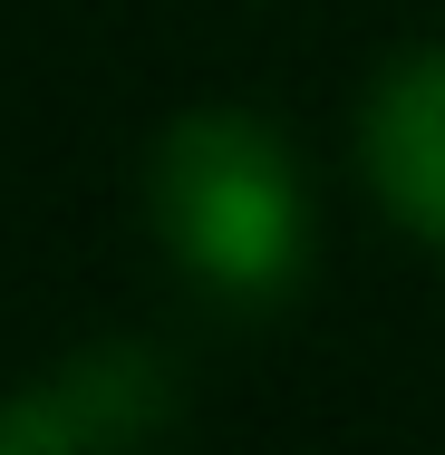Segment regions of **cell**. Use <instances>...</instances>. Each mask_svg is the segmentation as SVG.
I'll use <instances>...</instances> for the list:
<instances>
[{
	"label": "cell",
	"mask_w": 445,
	"mask_h": 455,
	"mask_svg": "<svg viewBox=\"0 0 445 455\" xmlns=\"http://www.w3.org/2000/svg\"><path fill=\"white\" fill-rule=\"evenodd\" d=\"M146 213L165 233L184 272L242 310L281 300L300 262H310V233H300V165L281 146L271 116L242 107H194L155 136V165H146Z\"/></svg>",
	"instance_id": "6da1fadb"
},
{
	"label": "cell",
	"mask_w": 445,
	"mask_h": 455,
	"mask_svg": "<svg viewBox=\"0 0 445 455\" xmlns=\"http://www.w3.org/2000/svg\"><path fill=\"white\" fill-rule=\"evenodd\" d=\"M175 359L136 339L68 349L0 397V455H78V446H146L175 427Z\"/></svg>",
	"instance_id": "7a4b0ae2"
},
{
	"label": "cell",
	"mask_w": 445,
	"mask_h": 455,
	"mask_svg": "<svg viewBox=\"0 0 445 455\" xmlns=\"http://www.w3.org/2000/svg\"><path fill=\"white\" fill-rule=\"evenodd\" d=\"M358 156H368L377 204H387L417 243L445 252V49H407V59L368 88Z\"/></svg>",
	"instance_id": "3957f363"
}]
</instances>
